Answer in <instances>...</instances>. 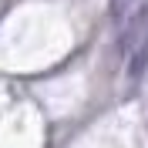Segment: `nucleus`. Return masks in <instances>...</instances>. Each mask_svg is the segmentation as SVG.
<instances>
[{"instance_id":"nucleus-1","label":"nucleus","mask_w":148,"mask_h":148,"mask_svg":"<svg viewBox=\"0 0 148 148\" xmlns=\"http://www.w3.org/2000/svg\"><path fill=\"white\" fill-rule=\"evenodd\" d=\"M128 74L135 77V81L148 74V34L141 37V44H138V47H135V51L128 54Z\"/></svg>"}]
</instances>
